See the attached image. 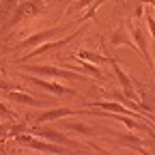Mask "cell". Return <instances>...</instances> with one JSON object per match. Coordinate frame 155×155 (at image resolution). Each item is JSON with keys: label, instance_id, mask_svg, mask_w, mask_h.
<instances>
[{"label": "cell", "instance_id": "1", "mask_svg": "<svg viewBox=\"0 0 155 155\" xmlns=\"http://www.w3.org/2000/svg\"><path fill=\"white\" fill-rule=\"evenodd\" d=\"M112 67H114V71H116V75H119V80H121V84H123V91H125V95L127 97H131V99H136V95H134V91H131V82H129V78L121 71V67L116 65L114 61H112Z\"/></svg>", "mask_w": 155, "mask_h": 155}, {"label": "cell", "instance_id": "2", "mask_svg": "<svg viewBox=\"0 0 155 155\" xmlns=\"http://www.w3.org/2000/svg\"><path fill=\"white\" fill-rule=\"evenodd\" d=\"M67 114H73V110H69V108L50 110V112H45V114L39 116V123H45V121H56V119H61V116H67Z\"/></svg>", "mask_w": 155, "mask_h": 155}, {"label": "cell", "instance_id": "3", "mask_svg": "<svg viewBox=\"0 0 155 155\" xmlns=\"http://www.w3.org/2000/svg\"><path fill=\"white\" fill-rule=\"evenodd\" d=\"M30 82L32 84H37V86H43V88H48V91H52V93H67V88H63L61 84H54V82H45V80H35V78H30Z\"/></svg>", "mask_w": 155, "mask_h": 155}, {"label": "cell", "instance_id": "4", "mask_svg": "<svg viewBox=\"0 0 155 155\" xmlns=\"http://www.w3.org/2000/svg\"><path fill=\"white\" fill-rule=\"evenodd\" d=\"M35 71H41V73H54V75H65V78H75L69 71H61V69H54V67H32Z\"/></svg>", "mask_w": 155, "mask_h": 155}, {"label": "cell", "instance_id": "5", "mask_svg": "<svg viewBox=\"0 0 155 155\" xmlns=\"http://www.w3.org/2000/svg\"><path fill=\"white\" fill-rule=\"evenodd\" d=\"M134 37H136V41L140 43V50H142V56L149 61V54H147V43H144V37H142V32H140V28H134Z\"/></svg>", "mask_w": 155, "mask_h": 155}, {"label": "cell", "instance_id": "6", "mask_svg": "<svg viewBox=\"0 0 155 155\" xmlns=\"http://www.w3.org/2000/svg\"><path fill=\"white\" fill-rule=\"evenodd\" d=\"M11 99H13V101H17V104H37L32 97L22 95V93H11Z\"/></svg>", "mask_w": 155, "mask_h": 155}, {"label": "cell", "instance_id": "7", "mask_svg": "<svg viewBox=\"0 0 155 155\" xmlns=\"http://www.w3.org/2000/svg\"><path fill=\"white\" fill-rule=\"evenodd\" d=\"M99 108H106V110H114V112H127L123 106H119V104H108V101H101V104H97Z\"/></svg>", "mask_w": 155, "mask_h": 155}, {"label": "cell", "instance_id": "8", "mask_svg": "<svg viewBox=\"0 0 155 155\" xmlns=\"http://www.w3.org/2000/svg\"><path fill=\"white\" fill-rule=\"evenodd\" d=\"M82 58H91V61H101V56H95V54H80Z\"/></svg>", "mask_w": 155, "mask_h": 155}, {"label": "cell", "instance_id": "9", "mask_svg": "<svg viewBox=\"0 0 155 155\" xmlns=\"http://www.w3.org/2000/svg\"><path fill=\"white\" fill-rule=\"evenodd\" d=\"M149 28L153 30V37H155V19L153 17H149Z\"/></svg>", "mask_w": 155, "mask_h": 155}]
</instances>
